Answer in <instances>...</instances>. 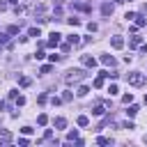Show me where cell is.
I'll return each instance as SVG.
<instances>
[{"instance_id":"cell-1","label":"cell","mask_w":147,"mask_h":147,"mask_svg":"<svg viewBox=\"0 0 147 147\" xmlns=\"http://www.w3.org/2000/svg\"><path fill=\"white\" fill-rule=\"evenodd\" d=\"M85 76H87L85 69H69V71L64 74V83H67V85H71V83H80Z\"/></svg>"},{"instance_id":"cell-2","label":"cell","mask_w":147,"mask_h":147,"mask_svg":"<svg viewBox=\"0 0 147 147\" xmlns=\"http://www.w3.org/2000/svg\"><path fill=\"white\" fill-rule=\"evenodd\" d=\"M126 83L133 85V87H140V85H145V74H140V71H129V74H126Z\"/></svg>"},{"instance_id":"cell-3","label":"cell","mask_w":147,"mask_h":147,"mask_svg":"<svg viewBox=\"0 0 147 147\" xmlns=\"http://www.w3.org/2000/svg\"><path fill=\"white\" fill-rule=\"evenodd\" d=\"M110 46L113 48H124V37H119V34H115V37H110Z\"/></svg>"},{"instance_id":"cell-4","label":"cell","mask_w":147,"mask_h":147,"mask_svg":"<svg viewBox=\"0 0 147 147\" xmlns=\"http://www.w3.org/2000/svg\"><path fill=\"white\" fill-rule=\"evenodd\" d=\"M60 39H62V34H60V32H51V37H48L46 46H57V44H60Z\"/></svg>"},{"instance_id":"cell-5","label":"cell","mask_w":147,"mask_h":147,"mask_svg":"<svg viewBox=\"0 0 147 147\" xmlns=\"http://www.w3.org/2000/svg\"><path fill=\"white\" fill-rule=\"evenodd\" d=\"M80 62H83L87 69H94V67H96V60H94V57H90V55H80Z\"/></svg>"},{"instance_id":"cell-6","label":"cell","mask_w":147,"mask_h":147,"mask_svg":"<svg viewBox=\"0 0 147 147\" xmlns=\"http://www.w3.org/2000/svg\"><path fill=\"white\" fill-rule=\"evenodd\" d=\"M74 7H76V9H80V11H92V5L80 2V0H76V2H74Z\"/></svg>"},{"instance_id":"cell-7","label":"cell","mask_w":147,"mask_h":147,"mask_svg":"<svg viewBox=\"0 0 147 147\" xmlns=\"http://www.w3.org/2000/svg\"><path fill=\"white\" fill-rule=\"evenodd\" d=\"M11 142V133L9 131H0V145H9Z\"/></svg>"},{"instance_id":"cell-8","label":"cell","mask_w":147,"mask_h":147,"mask_svg":"<svg viewBox=\"0 0 147 147\" xmlns=\"http://www.w3.org/2000/svg\"><path fill=\"white\" fill-rule=\"evenodd\" d=\"M113 9H115V7H113L110 2H103V5H101V14H103V16H110Z\"/></svg>"},{"instance_id":"cell-9","label":"cell","mask_w":147,"mask_h":147,"mask_svg":"<svg viewBox=\"0 0 147 147\" xmlns=\"http://www.w3.org/2000/svg\"><path fill=\"white\" fill-rule=\"evenodd\" d=\"M101 62H103V64H106V67H115V64H117V62H115V57H113V55H101Z\"/></svg>"},{"instance_id":"cell-10","label":"cell","mask_w":147,"mask_h":147,"mask_svg":"<svg viewBox=\"0 0 147 147\" xmlns=\"http://www.w3.org/2000/svg\"><path fill=\"white\" fill-rule=\"evenodd\" d=\"M136 25H138V28H145V25H147V18H145L142 14H136Z\"/></svg>"},{"instance_id":"cell-11","label":"cell","mask_w":147,"mask_h":147,"mask_svg":"<svg viewBox=\"0 0 147 147\" xmlns=\"http://www.w3.org/2000/svg\"><path fill=\"white\" fill-rule=\"evenodd\" d=\"M103 113H106V110H103V106H101V103H96V106L92 108V115H96V117H101Z\"/></svg>"},{"instance_id":"cell-12","label":"cell","mask_w":147,"mask_h":147,"mask_svg":"<svg viewBox=\"0 0 147 147\" xmlns=\"http://www.w3.org/2000/svg\"><path fill=\"white\" fill-rule=\"evenodd\" d=\"M37 124H39V126H46V124H48V115H46V113H41V115L37 117Z\"/></svg>"},{"instance_id":"cell-13","label":"cell","mask_w":147,"mask_h":147,"mask_svg":"<svg viewBox=\"0 0 147 147\" xmlns=\"http://www.w3.org/2000/svg\"><path fill=\"white\" fill-rule=\"evenodd\" d=\"M28 37H41V30L39 28H30L28 30Z\"/></svg>"},{"instance_id":"cell-14","label":"cell","mask_w":147,"mask_h":147,"mask_svg":"<svg viewBox=\"0 0 147 147\" xmlns=\"http://www.w3.org/2000/svg\"><path fill=\"white\" fill-rule=\"evenodd\" d=\"M67 41H69L71 46H76V44H80V39H78V34H69V37H67Z\"/></svg>"},{"instance_id":"cell-15","label":"cell","mask_w":147,"mask_h":147,"mask_svg":"<svg viewBox=\"0 0 147 147\" xmlns=\"http://www.w3.org/2000/svg\"><path fill=\"white\" fill-rule=\"evenodd\" d=\"M87 124H90V117L87 115H80L78 117V126H87Z\"/></svg>"},{"instance_id":"cell-16","label":"cell","mask_w":147,"mask_h":147,"mask_svg":"<svg viewBox=\"0 0 147 147\" xmlns=\"http://www.w3.org/2000/svg\"><path fill=\"white\" fill-rule=\"evenodd\" d=\"M18 85H21V87H28V85H30V78H28V76H21V78H18Z\"/></svg>"},{"instance_id":"cell-17","label":"cell","mask_w":147,"mask_h":147,"mask_svg":"<svg viewBox=\"0 0 147 147\" xmlns=\"http://www.w3.org/2000/svg\"><path fill=\"white\" fill-rule=\"evenodd\" d=\"M87 92H90V87H87V85H80V87H78V92H76V94H78V96H85V94H87Z\"/></svg>"},{"instance_id":"cell-18","label":"cell","mask_w":147,"mask_h":147,"mask_svg":"<svg viewBox=\"0 0 147 147\" xmlns=\"http://www.w3.org/2000/svg\"><path fill=\"white\" fill-rule=\"evenodd\" d=\"M126 115H129V117H136V115H138V106H129Z\"/></svg>"},{"instance_id":"cell-19","label":"cell","mask_w":147,"mask_h":147,"mask_svg":"<svg viewBox=\"0 0 147 147\" xmlns=\"http://www.w3.org/2000/svg\"><path fill=\"white\" fill-rule=\"evenodd\" d=\"M55 126H57V129H64V126H67V119H64V117H57V119H55Z\"/></svg>"},{"instance_id":"cell-20","label":"cell","mask_w":147,"mask_h":147,"mask_svg":"<svg viewBox=\"0 0 147 147\" xmlns=\"http://www.w3.org/2000/svg\"><path fill=\"white\" fill-rule=\"evenodd\" d=\"M96 142H99V145H113V140H110V138H103V136H99Z\"/></svg>"},{"instance_id":"cell-21","label":"cell","mask_w":147,"mask_h":147,"mask_svg":"<svg viewBox=\"0 0 147 147\" xmlns=\"http://www.w3.org/2000/svg\"><path fill=\"white\" fill-rule=\"evenodd\" d=\"M18 30H21V25H9V28H7L9 34H18Z\"/></svg>"},{"instance_id":"cell-22","label":"cell","mask_w":147,"mask_h":147,"mask_svg":"<svg viewBox=\"0 0 147 147\" xmlns=\"http://www.w3.org/2000/svg\"><path fill=\"white\" fill-rule=\"evenodd\" d=\"M142 44V37H131V46L136 48V46H140Z\"/></svg>"},{"instance_id":"cell-23","label":"cell","mask_w":147,"mask_h":147,"mask_svg":"<svg viewBox=\"0 0 147 147\" xmlns=\"http://www.w3.org/2000/svg\"><path fill=\"white\" fill-rule=\"evenodd\" d=\"M94 87H103V76H101V74L94 78Z\"/></svg>"},{"instance_id":"cell-24","label":"cell","mask_w":147,"mask_h":147,"mask_svg":"<svg viewBox=\"0 0 147 147\" xmlns=\"http://www.w3.org/2000/svg\"><path fill=\"white\" fill-rule=\"evenodd\" d=\"M101 76H103V78H117L115 71H101Z\"/></svg>"},{"instance_id":"cell-25","label":"cell","mask_w":147,"mask_h":147,"mask_svg":"<svg viewBox=\"0 0 147 147\" xmlns=\"http://www.w3.org/2000/svg\"><path fill=\"white\" fill-rule=\"evenodd\" d=\"M122 101H124V103H126V106H129V103H131V101H133V94H131V92H129V94H124V96H122Z\"/></svg>"},{"instance_id":"cell-26","label":"cell","mask_w":147,"mask_h":147,"mask_svg":"<svg viewBox=\"0 0 147 147\" xmlns=\"http://www.w3.org/2000/svg\"><path fill=\"white\" fill-rule=\"evenodd\" d=\"M76 138H78V133H76V129H74V131H69V133H67V140H69V142H71V140H76Z\"/></svg>"},{"instance_id":"cell-27","label":"cell","mask_w":147,"mask_h":147,"mask_svg":"<svg viewBox=\"0 0 147 147\" xmlns=\"http://www.w3.org/2000/svg\"><path fill=\"white\" fill-rule=\"evenodd\" d=\"M0 44H7L9 46V32L7 34H0Z\"/></svg>"},{"instance_id":"cell-28","label":"cell","mask_w":147,"mask_h":147,"mask_svg":"<svg viewBox=\"0 0 147 147\" xmlns=\"http://www.w3.org/2000/svg\"><path fill=\"white\" fill-rule=\"evenodd\" d=\"M67 23H69V25H78V23H80V21H78V18H76V16H71V18H67Z\"/></svg>"},{"instance_id":"cell-29","label":"cell","mask_w":147,"mask_h":147,"mask_svg":"<svg viewBox=\"0 0 147 147\" xmlns=\"http://www.w3.org/2000/svg\"><path fill=\"white\" fill-rule=\"evenodd\" d=\"M96 28H99L96 23H87V30H90V32H96Z\"/></svg>"},{"instance_id":"cell-30","label":"cell","mask_w":147,"mask_h":147,"mask_svg":"<svg viewBox=\"0 0 147 147\" xmlns=\"http://www.w3.org/2000/svg\"><path fill=\"white\" fill-rule=\"evenodd\" d=\"M69 51H71V44H69V41H67V44H62V53H69Z\"/></svg>"},{"instance_id":"cell-31","label":"cell","mask_w":147,"mask_h":147,"mask_svg":"<svg viewBox=\"0 0 147 147\" xmlns=\"http://www.w3.org/2000/svg\"><path fill=\"white\" fill-rule=\"evenodd\" d=\"M108 92H110V94H117V92H119V87H117V85H110V87H108Z\"/></svg>"},{"instance_id":"cell-32","label":"cell","mask_w":147,"mask_h":147,"mask_svg":"<svg viewBox=\"0 0 147 147\" xmlns=\"http://www.w3.org/2000/svg\"><path fill=\"white\" fill-rule=\"evenodd\" d=\"M62 101H71V92H69V90L62 94Z\"/></svg>"},{"instance_id":"cell-33","label":"cell","mask_w":147,"mask_h":147,"mask_svg":"<svg viewBox=\"0 0 147 147\" xmlns=\"http://www.w3.org/2000/svg\"><path fill=\"white\" fill-rule=\"evenodd\" d=\"M16 106H25V96H16Z\"/></svg>"},{"instance_id":"cell-34","label":"cell","mask_w":147,"mask_h":147,"mask_svg":"<svg viewBox=\"0 0 147 147\" xmlns=\"http://www.w3.org/2000/svg\"><path fill=\"white\" fill-rule=\"evenodd\" d=\"M34 14H44V5H37L34 7Z\"/></svg>"},{"instance_id":"cell-35","label":"cell","mask_w":147,"mask_h":147,"mask_svg":"<svg viewBox=\"0 0 147 147\" xmlns=\"http://www.w3.org/2000/svg\"><path fill=\"white\" fill-rule=\"evenodd\" d=\"M34 57H37V60H44L46 55H44V51H37V53H34Z\"/></svg>"},{"instance_id":"cell-36","label":"cell","mask_w":147,"mask_h":147,"mask_svg":"<svg viewBox=\"0 0 147 147\" xmlns=\"http://www.w3.org/2000/svg\"><path fill=\"white\" fill-rule=\"evenodd\" d=\"M60 60H62V55H51V62H53V64H55V62H60Z\"/></svg>"},{"instance_id":"cell-37","label":"cell","mask_w":147,"mask_h":147,"mask_svg":"<svg viewBox=\"0 0 147 147\" xmlns=\"http://www.w3.org/2000/svg\"><path fill=\"white\" fill-rule=\"evenodd\" d=\"M41 74H51V64H44L41 67Z\"/></svg>"},{"instance_id":"cell-38","label":"cell","mask_w":147,"mask_h":147,"mask_svg":"<svg viewBox=\"0 0 147 147\" xmlns=\"http://www.w3.org/2000/svg\"><path fill=\"white\" fill-rule=\"evenodd\" d=\"M46 99H48L46 94H39V96H37V101H39V103H46Z\"/></svg>"},{"instance_id":"cell-39","label":"cell","mask_w":147,"mask_h":147,"mask_svg":"<svg viewBox=\"0 0 147 147\" xmlns=\"http://www.w3.org/2000/svg\"><path fill=\"white\" fill-rule=\"evenodd\" d=\"M51 103H53V106H60V103H62V99H57V96H53V99H51Z\"/></svg>"},{"instance_id":"cell-40","label":"cell","mask_w":147,"mask_h":147,"mask_svg":"<svg viewBox=\"0 0 147 147\" xmlns=\"http://www.w3.org/2000/svg\"><path fill=\"white\" fill-rule=\"evenodd\" d=\"M124 129H129V131H131V129H136V124H133V122H124Z\"/></svg>"},{"instance_id":"cell-41","label":"cell","mask_w":147,"mask_h":147,"mask_svg":"<svg viewBox=\"0 0 147 147\" xmlns=\"http://www.w3.org/2000/svg\"><path fill=\"white\" fill-rule=\"evenodd\" d=\"M21 131H23V136H30V133H32V129H30V126H23Z\"/></svg>"},{"instance_id":"cell-42","label":"cell","mask_w":147,"mask_h":147,"mask_svg":"<svg viewBox=\"0 0 147 147\" xmlns=\"http://www.w3.org/2000/svg\"><path fill=\"white\" fill-rule=\"evenodd\" d=\"M51 138H53V131H51V129H48V131H46V133H44V140H51Z\"/></svg>"},{"instance_id":"cell-43","label":"cell","mask_w":147,"mask_h":147,"mask_svg":"<svg viewBox=\"0 0 147 147\" xmlns=\"http://www.w3.org/2000/svg\"><path fill=\"white\" fill-rule=\"evenodd\" d=\"M7 9V2H0V11H5Z\"/></svg>"},{"instance_id":"cell-44","label":"cell","mask_w":147,"mask_h":147,"mask_svg":"<svg viewBox=\"0 0 147 147\" xmlns=\"http://www.w3.org/2000/svg\"><path fill=\"white\" fill-rule=\"evenodd\" d=\"M140 51H142V53H147V44H145V46H142V48H140Z\"/></svg>"},{"instance_id":"cell-45","label":"cell","mask_w":147,"mask_h":147,"mask_svg":"<svg viewBox=\"0 0 147 147\" xmlns=\"http://www.w3.org/2000/svg\"><path fill=\"white\" fill-rule=\"evenodd\" d=\"M0 110H5V101H0Z\"/></svg>"},{"instance_id":"cell-46","label":"cell","mask_w":147,"mask_h":147,"mask_svg":"<svg viewBox=\"0 0 147 147\" xmlns=\"http://www.w3.org/2000/svg\"><path fill=\"white\" fill-rule=\"evenodd\" d=\"M62 2H64V0H55V5H57V7H60V5H62Z\"/></svg>"},{"instance_id":"cell-47","label":"cell","mask_w":147,"mask_h":147,"mask_svg":"<svg viewBox=\"0 0 147 147\" xmlns=\"http://www.w3.org/2000/svg\"><path fill=\"white\" fill-rule=\"evenodd\" d=\"M142 11H145V14H147V2H145V5H142Z\"/></svg>"},{"instance_id":"cell-48","label":"cell","mask_w":147,"mask_h":147,"mask_svg":"<svg viewBox=\"0 0 147 147\" xmlns=\"http://www.w3.org/2000/svg\"><path fill=\"white\" fill-rule=\"evenodd\" d=\"M145 103H147V94H145Z\"/></svg>"},{"instance_id":"cell-49","label":"cell","mask_w":147,"mask_h":147,"mask_svg":"<svg viewBox=\"0 0 147 147\" xmlns=\"http://www.w3.org/2000/svg\"><path fill=\"white\" fill-rule=\"evenodd\" d=\"M0 53H2V44H0Z\"/></svg>"},{"instance_id":"cell-50","label":"cell","mask_w":147,"mask_h":147,"mask_svg":"<svg viewBox=\"0 0 147 147\" xmlns=\"http://www.w3.org/2000/svg\"><path fill=\"white\" fill-rule=\"evenodd\" d=\"M145 142H147V136H145Z\"/></svg>"},{"instance_id":"cell-51","label":"cell","mask_w":147,"mask_h":147,"mask_svg":"<svg viewBox=\"0 0 147 147\" xmlns=\"http://www.w3.org/2000/svg\"><path fill=\"white\" fill-rule=\"evenodd\" d=\"M124 2H131V0H124Z\"/></svg>"}]
</instances>
